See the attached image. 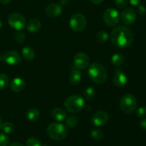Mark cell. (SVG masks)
<instances>
[{"label": "cell", "mask_w": 146, "mask_h": 146, "mask_svg": "<svg viewBox=\"0 0 146 146\" xmlns=\"http://www.w3.org/2000/svg\"><path fill=\"white\" fill-rule=\"evenodd\" d=\"M137 10H138V13L140 16H141V17H143V16L145 15L146 8L144 7V6L138 5Z\"/></svg>", "instance_id": "d6a6232c"}, {"label": "cell", "mask_w": 146, "mask_h": 146, "mask_svg": "<svg viewBox=\"0 0 146 146\" xmlns=\"http://www.w3.org/2000/svg\"><path fill=\"white\" fill-rule=\"evenodd\" d=\"M128 81V78L125 74L121 70H116L113 77V83L116 86L123 87L125 86Z\"/></svg>", "instance_id": "5bb4252c"}, {"label": "cell", "mask_w": 146, "mask_h": 146, "mask_svg": "<svg viewBox=\"0 0 146 146\" xmlns=\"http://www.w3.org/2000/svg\"><path fill=\"white\" fill-rule=\"evenodd\" d=\"M130 3L133 6H138L141 4L142 0H129Z\"/></svg>", "instance_id": "e575fe53"}, {"label": "cell", "mask_w": 146, "mask_h": 146, "mask_svg": "<svg viewBox=\"0 0 146 146\" xmlns=\"http://www.w3.org/2000/svg\"><path fill=\"white\" fill-rule=\"evenodd\" d=\"M51 116L56 121H63L67 118V114L62 108H56L51 111Z\"/></svg>", "instance_id": "2e32d148"}, {"label": "cell", "mask_w": 146, "mask_h": 146, "mask_svg": "<svg viewBox=\"0 0 146 146\" xmlns=\"http://www.w3.org/2000/svg\"><path fill=\"white\" fill-rule=\"evenodd\" d=\"M84 95L87 101H92L96 96V91L93 87H88L84 91Z\"/></svg>", "instance_id": "7402d4cb"}, {"label": "cell", "mask_w": 146, "mask_h": 146, "mask_svg": "<svg viewBox=\"0 0 146 146\" xmlns=\"http://www.w3.org/2000/svg\"><path fill=\"white\" fill-rule=\"evenodd\" d=\"M92 123L96 126H103L108 121V114L106 111H98L93 115Z\"/></svg>", "instance_id": "30bf717a"}, {"label": "cell", "mask_w": 146, "mask_h": 146, "mask_svg": "<svg viewBox=\"0 0 146 146\" xmlns=\"http://www.w3.org/2000/svg\"><path fill=\"white\" fill-rule=\"evenodd\" d=\"M88 74L91 81L97 84H104L107 78L106 68L102 65L96 63L90 65L88 70Z\"/></svg>", "instance_id": "7a4b0ae2"}, {"label": "cell", "mask_w": 146, "mask_h": 146, "mask_svg": "<svg viewBox=\"0 0 146 146\" xmlns=\"http://www.w3.org/2000/svg\"><path fill=\"white\" fill-rule=\"evenodd\" d=\"M26 117L30 121H36L39 118V111L36 108H30L26 113Z\"/></svg>", "instance_id": "ffe728a7"}, {"label": "cell", "mask_w": 146, "mask_h": 146, "mask_svg": "<svg viewBox=\"0 0 146 146\" xmlns=\"http://www.w3.org/2000/svg\"><path fill=\"white\" fill-rule=\"evenodd\" d=\"M10 1H11V0H0V2L4 4H8V3H9Z\"/></svg>", "instance_id": "74e56055"}, {"label": "cell", "mask_w": 146, "mask_h": 146, "mask_svg": "<svg viewBox=\"0 0 146 146\" xmlns=\"http://www.w3.org/2000/svg\"><path fill=\"white\" fill-rule=\"evenodd\" d=\"M70 82L72 85L76 86L80 84L81 80V74L78 70H73L70 74Z\"/></svg>", "instance_id": "ac0fdd59"}, {"label": "cell", "mask_w": 146, "mask_h": 146, "mask_svg": "<svg viewBox=\"0 0 146 146\" xmlns=\"http://www.w3.org/2000/svg\"><path fill=\"white\" fill-rule=\"evenodd\" d=\"M91 135L94 139L97 140V141L103 139L104 138V133L99 129H93L91 131Z\"/></svg>", "instance_id": "4316f807"}, {"label": "cell", "mask_w": 146, "mask_h": 146, "mask_svg": "<svg viewBox=\"0 0 146 146\" xmlns=\"http://www.w3.org/2000/svg\"><path fill=\"white\" fill-rule=\"evenodd\" d=\"M110 38L114 46L124 48L128 47L132 44L133 35L128 27L121 25L113 29Z\"/></svg>", "instance_id": "6da1fadb"}, {"label": "cell", "mask_w": 146, "mask_h": 146, "mask_svg": "<svg viewBox=\"0 0 146 146\" xmlns=\"http://www.w3.org/2000/svg\"><path fill=\"white\" fill-rule=\"evenodd\" d=\"M85 105L84 98L81 95H73L66 99L64 106L68 112L76 113L82 111Z\"/></svg>", "instance_id": "277c9868"}, {"label": "cell", "mask_w": 146, "mask_h": 146, "mask_svg": "<svg viewBox=\"0 0 146 146\" xmlns=\"http://www.w3.org/2000/svg\"><path fill=\"white\" fill-rule=\"evenodd\" d=\"M26 146H43V144L38 138L31 137L27 141Z\"/></svg>", "instance_id": "484cf974"}, {"label": "cell", "mask_w": 146, "mask_h": 146, "mask_svg": "<svg viewBox=\"0 0 146 146\" xmlns=\"http://www.w3.org/2000/svg\"><path fill=\"white\" fill-rule=\"evenodd\" d=\"M1 27H2V23H1V20H0V29L1 28Z\"/></svg>", "instance_id": "ab89813d"}, {"label": "cell", "mask_w": 146, "mask_h": 146, "mask_svg": "<svg viewBox=\"0 0 146 146\" xmlns=\"http://www.w3.org/2000/svg\"><path fill=\"white\" fill-rule=\"evenodd\" d=\"M1 130L6 134L11 133L14 131V125L11 122H6L4 123H2Z\"/></svg>", "instance_id": "d4e9b609"}, {"label": "cell", "mask_w": 146, "mask_h": 146, "mask_svg": "<svg viewBox=\"0 0 146 146\" xmlns=\"http://www.w3.org/2000/svg\"><path fill=\"white\" fill-rule=\"evenodd\" d=\"M9 146H24L21 143H14L11 144Z\"/></svg>", "instance_id": "8d00e7d4"}, {"label": "cell", "mask_w": 146, "mask_h": 146, "mask_svg": "<svg viewBox=\"0 0 146 146\" xmlns=\"http://www.w3.org/2000/svg\"><path fill=\"white\" fill-rule=\"evenodd\" d=\"M115 4L119 8H124L128 5V0H115Z\"/></svg>", "instance_id": "1f68e13d"}, {"label": "cell", "mask_w": 146, "mask_h": 146, "mask_svg": "<svg viewBox=\"0 0 146 146\" xmlns=\"http://www.w3.org/2000/svg\"><path fill=\"white\" fill-rule=\"evenodd\" d=\"M46 131L48 136L55 141H63L68 134V128L66 125L59 123L50 124L47 128Z\"/></svg>", "instance_id": "3957f363"}, {"label": "cell", "mask_w": 146, "mask_h": 146, "mask_svg": "<svg viewBox=\"0 0 146 146\" xmlns=\"http://www.w3.org/2000/svg\"><path fill=\"white\" fill-rule=\"evenodd\" d=\"M9 143V138L6 133H0V146H7Z\"/></svg>", "instance_id": "f1b7e54d"}, {"label": "cell", "mask_w": 146, "mask_h": 146, "mask_svg": "<svg viewBox=\"0 0 146 146\" xmlns=\"http://www.w3.org/2000/svg\"><path fill=\"white\" fill-rule=\"evenodd\" d=\"M66 118V125L69 128H74V127H75L78 124V120L77 117L71 115V116H68Z\"/></svg>", "instance_id": "83f0119b"}, {"label": "cell", "mask_w": 146, "mask_h": 146, "mask_svg": "<svg viewBox=\"0 0 146 146\" xmlns=\"http://www.w3.org/2000/svg\"><path fill=\"white\" fill-rule=\"evenodd\" d=\"M86 26V19L81 14H76L70 19V27L75 32H80Z\"/></svg>", "instance_id": "52a82bcc"}, {"label": "cell", "mask_w": 146, "mask_h": 146, "mask_svg": "<svg viewBox=\"0 0 146 146\" xmlns=\"http://www.w3.org/2000/svg\"><path fill=\"white\" fill-rule=\"evenodd\" d=\"M14 37H15L16 41L18 43H24L26 38L25 34L23 32H21V31H19L18 33H17L15 36H14Z\"/></svg>", "instance_id": "f546056e"}, {"label": "cell", "mask_w": 146, "mask_h": 146, "mask_svg": "<svg viewBox=\"0 0 146 146\" xmlns=\"http://www.w3.org/2000/svg\"><path fill=\"white\" fill-rule=\"evenodd\" d=\"M46 14L49 17H57L62 13V7L58 4H49L46 9Z\"/></svg>", "instance_id": "4fadbf2b"}, {"label": "cell", "mask_w": 146, "mask_h": 146, "mask_svg": "<svg viewBox=\"0 0 146 146\" xmlns=\"http://www.w3.org/2000/svg\"><path fill=\"white\" fill-rule=\"evenodd\" d=\"M25 81L21 78H14L10 83V88L14 92H21L25 88Z\"/></svg>", "instance_id": "9a60e30c"}, {"label": "cell", "mask_w": 146, "mask_h": 146, "mask_svg": "<svg viewBox=\"0 0 146 146\" xmlns=\"http://www.w3.org/2000/svg\"><path fill=\"white\" fill-rule=\"evenodd\" d=\"M104 20L106 24L109 27H115L120 20V15L115 9L108 8L104 11Z\"/></svg>", "instance_id": "ba28073f"}, {"label": "cell", "mask_w": 146, "mask_h": 146, "mask_svg": "<svg viewBox=\"0 0 146 146\" xmlns=\"http://www.w3.org/2000/svg\"><path fill=\"white\" fill-rule=\"evenodd\" d=\"M8 23L10 27L17 31L24 29L26 27V19L24 16L19 13H12L8 18Z\"/></svg>", "instance_id": "8992f818"}, {"label": "cell", "mask_w": 146, "mask_h": 146, "mask_svg": "<svg viewBox=\"0 0 146 146\" xmlns=\"http://www.w3.org/2000/svg\"><path fill=\"white\" fill-rule=\"evenodd\" d=\"M136 19V12L133 8L128 7L125 9L121 13V20L127 25L132 24Z\"/></svg>", "instance_id": "8fae6325"}, {"label": "cell", "mask_w": 146, "mask_h": 146, "mask_svg": "<svg viewBox=\"0 0 146 146\" xmlns=\"http://www.w3.org/2000/svg\"><path fill=\"white\" fill-rule=\"evenodd\" d=\"M1 125H2V122H1V118L0 117V130L1 129Z\"/></svg>", "instance_id": "f35d334b"}, {"label": "cell", "mask_w": 146, "mask_h": 146, "mask_svg": "<svg viewBox=\"0 0 146 146\" xmlns=\"http://www.w3.org/2000/svg\"><path fill=\"white\" fill-rule=\"evenodd\" d=\"M41 27V24L39 20L36 19H33L27 23V30L31 33H36L40 29Z\"/></svg>", "instance_id": "e0dca14e"}, {"label": "cell", "mask_w": 146, "mask_h": 146, "mask_svg": "<svg viewBox=\"0 0 146 146\" xmlns=\"http://www.w3.org/2000/svg\"><path fill=\"white\" fill-rule=\"evenodd\" d=\"M108 32L105 31H99L96 34V39L98 42L99 43H104L108 39Z\"/></svg>", "instance_id": "cb8c5ba5"}, {"label": "cell", "mask_w": 146, "mask_h": 146, "mask_svg": "<svg viewBox=\"0 0 146 146\" xmlns=\"http://www.w3.org/2000/svg\"><path fill=\"white\" fill-rule=\"evenodd\" d=\"M22 56L27 61H31L35 57V52L34 49L29 46H25L22 48Z\"/></svg>", "instance_id": "d6986e66"}, {"label": "cell", "mask_w": 146, "mask_h": 146, "mask_svg": "<svg viewBox=\"0 0 146 146\" xmlns=\"http://www.w3.org/2000/svg\"><path fill=\"white\" fill-rule=\"evenodd\" d=\"M90 1L95 4H99L101 3H102L104 0H90Z\"/></svg>", "instance_id": "d590c367"}, {"label": "cell", "mask_w": 146, "mask_h": 146, "mask_svg": "<svg viewBox=\"0 0 146 146\" xmlns=\"http://www.w3.org/2000/svg\"><path fill=\"white\" fill-rule=\"evenodd\" d=\"M3 59L9 65L15 66L21 61V56L17 51H10L3 56Z\"/></svg>", "instance_id": "7c38bea8"}, {"label": "cell", "mask_w": 146, "mask_h": 146, "mask_svg": "<svg viewBox=\"0 0 146 146\" xmlns=\"http://www.w3.org/2000/svg\"><path fill=\"white\" fill-rule=\"evenodd\" d=\"M140 125H141V127L143 129L146 131V118H143V119L141 120V122H140Z\"/></svg>", "instance_id": "836d02e7"}, {"label": "cell", "mask_w": 146, "mask_h": 146, "mask_svg": "<svg viewBox=\"0 0 146 146\" xmlns=\"http://www.w3.org/2000/svg\"><path fill=\"white\" fill-rule=\"evenodd\" d=\"M121 109L125 113H131L137 108V99L132 94H125L121 98L120 101Z\"/></svg>", "instance_id": "5b68a950"}, {"label": "cell", "mask_w": 146, "mask_h": 146, "mask_svg": "<svg viewBox=\"0 0 146 146\" xmlns=\"http://www.w3.org/2000/svg\"><path fill=\"white\" fill-rule=\"evenodd\" d=\"M125 61V56L123 54H120V53H117L115 54L111 58V62L115 66H119L122 65Z\"/></svg>", "instance_id": "44dd1931"}, {"label": "cell", "mask_w": 146, "mask_h": 146, "mask_svg": "<svg viewBox=\"0 0 146 146\" xmlns=\"http://www.w3.org/2000/svg\"><path fill=\"white\" fill-rule=\"evenodd\" d=\"M89 57L85 53H78L74 56V65L78 69H84L86 68L89 64Z\"/></svg>", "instance_id": "9c48e42d"}, {"label": "cell", "mask_w": 146, "mask_h": 146, "mask_svg": "<svg viewBox=\"0 0 146 146\" xmlns=\"http://www.w3.org/2000/svg\"><path fill=\"white\" fill-rule=\"evenodd\" d=\"M9 84V77L4 74H0V91H4Z\"/></svg>", "instance_id": "603a6c76"}, {"label": "cell", "mask_w": 146, "mask_h": 146, "mask_svg": "<svg viewBox=\"0 0 146 146\" xmlns=\"http://www.w3.org/2000/svg\"><path fill=\"white\" fill-rule=\"evenodd\" d=\"M136 115L138 118L146 117V106H141L136 111Z\"/></svg>", "instance_id": "4dcf8cb0"}]
</instances>
